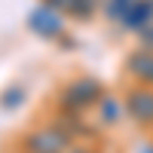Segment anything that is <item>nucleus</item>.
<instances>
[{
	"label": "nucleus",
	"instance_id": "obj_12",
	"mask_svg": "<svg viewBox=\"0 0 153 153\" xmlns=\"http://www.w3.org/2000/svg\"><path fill=\"white\" fill-rule=\"evenodd\" d=\"M141 37H144V46H153V22L147 28H141Z\"/></svg>",
	"mask_w": 153,
	"mask_h": 153
},
{
	"label": "nucleus",
	"instance_id": "obj_5",
	"mask_svg": "<svg viewBox=\"0 0 153 153\" xmlns=\"http://www.w3.org/2000/svg\"><path fill=\"white\" fill-rule=\"evenodd\" d=\"M153 22V0H135V6L126 12V19H123V25L126 28H147V25Z\"/></svg>",
	"mask_w": 153,
	"mask_h": 153
},
{
	"label": "nucleus",
	"instance_id": "obj_11",
	"mask_svg": "<svg viewBox=\"0 0 153 153\" xmlns=\"http://www.w3.org/2000/svg\"><path fill=\"white\" fill-rule=\"evenodd\" d=\"M46 6H52V9H68V12H71L74 0H46Z\"/></svg>",
	"mask_w": 153,
	"mask_h": 153
},
{
	"label": "nucleus",
	"instance_id": "obj_6",
	"mask_svg": "<svg viewBox=\"0 0 153 153\" xmlns=\"http://www.w3.org/2000/svg\"><path fill=\"white\" fill-rule=\"evenodd\" d=\"M129 71L138 76V80L153 83V52H147V46L141 49V52H135V55L129 58Z\"/></svg>",
	"mask_w": 153,
	"mask_h": 153
},
{
	"label": "nucleus",
	"instance_id": "obj_1",
	"mask_svg": "<svg viewBox=\"0 0 153 153\" xmlns=\"http://www.w3.org/2000/svg\"><path fill=\"white\" fill-rule=\"evenodd\" d=\"M28 25L37 34H43V37H58L61 34V16H58V9H52V6H37L31 12Z\"/></svg>",
	"mask_w": 153,
	"mask_h": 153
},
{
	"label": "nucleus",
	"instance_id": "obj_9",
	"mask_svg": "<svg viewBox=\"0 0 153 153\" xmlns=\"http://www.w3.org/2000/svg\"><path fill=\"white\" fill-rule=\"evenodd\" d=\"M22 98H25V92H22V89H12V92H9V95H6L3 101H0V104H3V107H16Z\"/></svg>",
	"mask_w": 153,
	"mask_h": 153
},
{
	"label": "nucleus",
	"instance_id": "obj_7",
	"mask_svg": "<svg viewBox=\"0 0 153 153\" xmlns=\"http://www.w3.org/2000/svg\"><path fill=\"white\" fill-rule=\"evenodd\" d=\"M135 6V0H110L107 3V16L110 19H126V12Z\"/></svg>",
	"mask_w": 153,
	"mask_h": 153
},
{
	"label": "nucleus",
	"instance_id": "obj_4",
	"mask_svg": "<svg viewBox=\"0 0 153 153\" xmlns=\"http://www.w3.org/2000/svg\"><path fill=\"white\" fill-rule=\"evenodd\" d=\"M95 98H98V86L92 80H83V83H74L65 92V107H83V104H89Z\"/></svg>",
	"mask_w": 153,
	"mask_h": 153
},
{
	"label": "nucleus",
	"instance_id": "obj_13",
	"mask_svg": "<svg viewBox=\"0 0 153 153\" xmlns=\"http://www.w3.org/2000/svg\"><path fill=\"white\" fill-rule=\"evenodd\" d=\"M74 153H86V150H74Z\"/></svg>",
	"mask_w": 153,
	"mask_h": 153
},
{
	"label": "nucleus",
	"instance_id": "obj_2",
	"mask_svg": "<svg viewBox=\"0 0 153 153\" xmlns=\"http://www.w3.org/2000/svg\"><path fill=\"white\" fill-rule=\"evenodd\" d=\"M31 153H61L65 150V135L61 132H34L28 138Z\"/></svg>",
	"mask_w": 153,
	"mask_h": 153
},
{
	"label": "nucleus",
	"instance_id": "obj_10",
	"mask_svg": "<svg viewBox=\"0 0 153 153\" xmlns=\"http://www.w3.org/2000/svg\"><path fill=\"white\" fill-rule=\"evenodd\" d=\"M101 110H104V120H107V123H113V120L120 117V113H117V110H120L117 101H104V107H101Z\"/></svg>",
	"mask_w": 153,
	"mask_h": 153
},
{
	"label": "nucleus",
	"instance_id": "obj_8",
	"mask_svg": "<svg viewBox=\"0 0 153 153\" xmlns=\"http://www.w3.org/2000/svg\"><path fill=\"white\" fill-rule=\"evenodd\" d=\"M92 9H95V0H74V6H71V12H74V16H80V19L92 16Z\"/></svg>",
	"mask_w": 153,
	"mask_h": 153
},
{
	"label": "nucleus",
	"instance_id": "obj_3",
	"mask_svg": "<svg viewBox=\"0 0 153 153\" xmlns=\"http://www.w3.org/2000/svg\"><path fill=\"white\" fill-rule=\"evenodd\" d=\"M129 113L141 123H153V89H138L129 95Z\"/></svg>",
	"mask_w": 153,
	"mask_h": 153
}]
</instances>
